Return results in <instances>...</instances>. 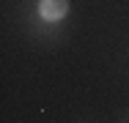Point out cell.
<instances>
[{"mask_svg": "<svg viewBox=\"0 0 129 123\" xmlns=\"http://www.w3.org/2000/svg\"><path fill=\"white\" fill-rule=\"evenodd\" d=\"M69 14V0H39V17L44 22H60Z\"/></svg>", "mask_w": 129, "mask_h": 123, "instance_id": "1", "label": "cell"}]
</instances>
